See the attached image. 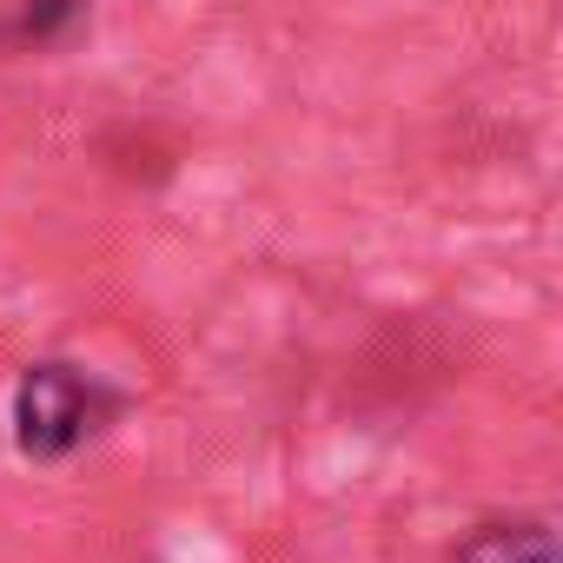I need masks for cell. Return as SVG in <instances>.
Returning a JSON list of instances; mask_svg holds the SVG:
<instances>
[{"instance_id":"2","label":"cell","mask_w":563,"mask_h":563,"mask_svg":"<svg viewBox=\"0 0 563 563\" xmlns=\"http://www.w3.org/2000/svg\"><path fill=\"white\" fill-rule=\"evenodd\" d=\"M451 563H556V537L543 517H504V523H477Z\"/></svg>"},{"instance_id":"3","label":"cell","mask_w":563,"mask_h":563,"mask_svg":"<svg viewBox=\"0 0 563 563\" xmlns=\"http://www.w3.org/2000/svg\"><path fill=\"white\" fill-rule=\"evenodd\" d=\"M80 21V0H27V8L14 14V27H8V41H34V47H47L60 27H74Z\"/></svg>"},{"instance_id":"1","label":"cell","mask_w":563,"mask_h":563,"mask_svg":"<svg viewBox=\"0 0 563 563\" xmlns=\"http://www.w3.org/2000/svg\"><path fill=\"white\" fill-rule=\"evenodd\" d=\"M100 385L80 372V365H60V358H47V365H27V378H21V391H14V444H21V457H34V464H60L93 424H100Z\"/></svg>"}]
</instances>
